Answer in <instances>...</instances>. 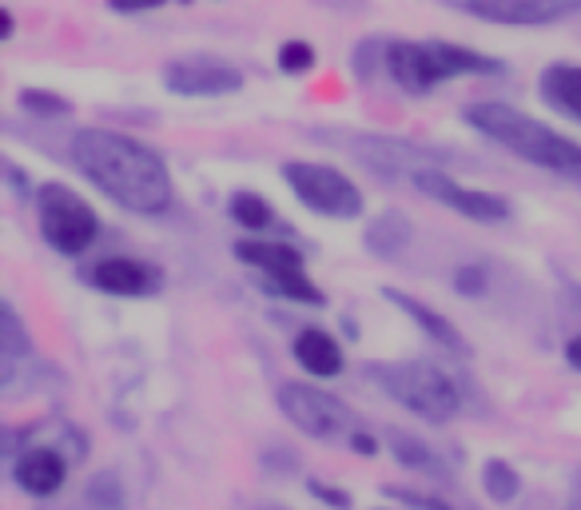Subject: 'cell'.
<instances>
[{"label":"cell","instance_id":"cell-19","mask_svg":"<svg viewBox=\"0 0 581 510\" xmlns=\"http://www.w3.org/2000/svg\"><path fill=\"white\" fill-rule=\"evenodd\" d=\"M28 356H33V339L24 332L16 308L4 300L0 303V383H4V387L16 379V371H21V363Z\"/></svg>","mask_w":581,"mask_h":510},{"label":"cell","instance_id":"cell-24","mask_svg":"<svg viewBox=\"0 0 581 510\" xmlns=\"http://www.w3.org/2000/svg\"><path fill=\"white\" fill-rule=\"evenodd\" d=\"M89 502L96 510H128V495H124V483L112 471L96 475L89 483Z\"/></svg>","mask_w":581,"mask_h":510},{"label":"cell","instance_id":"cell-27","mask_svg":"<svg viewBox=\"0 0 581 510\" xmlns=\"http://www.w3.org/2000/svg\"><path fill=\"white\" fill-rule=\"evenodd\" d=\"M386 499H398L403 507H410V510H454V507H446L442 499H434V495H422V490H403V487H386Z\"/></svg>","mask_w":581,"mask_h":510},{"label":"cell","instance_id":"cell-11","mask_svg":"<svg viewBox=\"0 0 581 510\" xmlns=\"http://www.w3.org/2000/svg\"><path fill=\"white\" fill-rule=\"evenodd\" d=\"M450 9L466 12L486 24H514V28H537L581 16V0H446Z\"/></svg>","mask_w":581,"mask_h":510},{"label":"cell","instance_id":"cell-7","mask_svg":"<svg viewBox=\"0 0 581 510\" xmlns=\"http://www.w3.org/2000/svg\"><path fill=\"white\" fill-rule=\"evenodd\" d=\"M283 184L315 216H327V220H359L362 216L359 184L351 176H342L339 167L315 164V160H287Z\"/></svg>","mask_w":581,"mask_h":510},{"label":"cell","instance_id":"cell-35","mask_svg":"<svg viewBox=\"0 0 581 510\" xmlns=\"http://www.w3.org/2000/svg\"><path fill=\"white\" fill-rule=\"evenodd\" d=\"M12 33H16V21H12V12L4 9V40H12Z\"/></svg>","mask_w":581,"mask_h":510},{"label":"cell","instance_id":"cell-2","mask_svg":"<svg viewBox=\"0 0 581 510\" xmlns=\"http://www.w3.org/2000/svg\"><path fill=\"white\" fill-rule=\"evenodd\" d=\"M462 120L470 124L478 136H486L490 144L514 152L518 160H526V164L542 167V172H554V176L581 184V144L578 140L561 136L558 128H549V124L534 120V116H526V112L514 108V104H502V101L466 104Z\"/></svg>","mask_w":581,"mask_h":510},{"label":"cell","instance_id":"cell-13","mask_svg":"<svg viewBox=\"0 0 581 510\" xmlns=\"http://www.w3.org/2000/svg\"><path fill=\"white\" fill-rule=\"evenodd\" d=\"M92 283L104 295H120V300H140V295H152L160 288V271L143 259L132 255H108V259H96L92 267Z\"/></svg>","mask_w":581,"mask_h":510},{"label":"cell","instance_id":"cell-29","mask_svg":"<svg viewBox=\"0 0 581 510\" xmlns=\"http://www.w3.org/2000/svg\"><path fill=\"white\" fill-rule=\"evenodd\" d=\"M454 288H458V295H483L486 291V271L478 264H466L454 271Z\"/></svg>","mask_w":581,"mask_h":510},{"label":"cell","instance_id":"cell-25","mask_svg":"<svg viewBox=\"0 0 581 510\" xmlns=\"http://www.w3.org/2000/svg\"><path fill=\"white\" fill-rule=\"evenodd\" d=\"M275 60H279V72H287V77H303V72H311V65H315V48H311L307 40H287Z\"/></svg>","mask_w":581,"mask_h":510},{"label":"cell","instance_id":"cell-30","mask_svg":"<svg viewBox=\"0 0 581 510\" xmlns=\"http://www.w3.org/2000/svg\"><path fill=\"white\" fill-rule=\"evenodd\" d=\"M167 0H108L112 12H120V16H128V12H152V9H164Z\"/></svg>","mask_w":581,"mask_h":510},{"label":"cell","instance_id":"cell-16","mask_svg":"<svg viewBox=\"0 0 581 510\" xmlns=\"http://www.w3.org/2000/svg\"><path fill=\"white\" fill-rule=\"evenodd\" d=\"M537 96H542V104L561 112L566 120L581 124V65L558 60V65L542 68V77H537Z\"/></svg>","mask_w":581,"mask_h":510},{"label":"cell","instance_id":"cell-9","mask_svg":"<svg viewBox=\"0 0 581 510\" xmlns=\"http://www.w3.org/2000/svg\"><path fill=\"white\" fill-rule=\"evenodd\" d=\"M164 89L187 101H211L243 89V72L216 53H184L164 65Z\"/></svg>","mask_w":581,"mask_h":510},{"label":"cell","instance_id":"cell-28","mask_svg":"<svg viewBox=\"0 0 581 510\" xmlns=\"http://www.w3.org/2000/svg\"><path fill=\"white\" fill-rule=\"evenodd\" d=\"M307 495L318 502H327L330 510H351V495L339 487H327V483H318V478H307Z\"/></svg>","mask_w":581,"mask_h":510},{"label":"cell","instance_id":"cell-23","mask_svg":"<svg viewBox=\"0 0 581 510\" xmlns=\"http://www.w3.org/2000/svg\"><path fill=\"white\" fill-rule=\"evenodd\" d=\"M21 108L28 112V116H45V120H60V116H68L72 112V104L60 96V92H48V89H21Z\"/></svg>","mask_w":581,"mask_h":510},{"label":"cell","instance_id":"cell-8","mask_svg":"<svg viewBox=\"0 0 581 510\" xmlns=\"http://www.w3.org/2000/svg\"><path fill=\"white\" fill-rule=\"evenodd\" d=\"M36 216L45 244L60 255H84L100 235V216L65 184H45L36 192Z\"/></svg>","mask_w":581,"mask_h":510},{"label":"cell","instance_id":"cell-18","mask_svg":"<svg viewBox=\"0 0 581 510\" xmlns=\"http://www.w3.org/2000/svg\"><path fill=\"white\" fill-rule=\"evenodd\" d=\"M410 240H415V223L406 220V211H398V208L379 211V216L367 223V232H362V244H367V252H371L374 259H398V255H406Z\"/></svg>","mask_w":581,"mask_h":510},{"label":"cell","instance_id":"cell-22","mask_svg":"<svg viewBox=\"0 0 581 510\" xmlns=\"http://www.w3.org/2000/svg\"><path fill=\"white\" fill-rule=\"evenodd\" d=\"M483 490L490 495V502L506 507V502L518 499V490H522V475H518V471L506 463V459H486V466H483Z\"/></svg>","mask_w":581,"mask_h":510},{"label":"cell","instance_id":"cell-10","mask_svg":"<svg viewBox=\"0 0 581 510\" xmlns=\"http://www.w3.org/2000/svg\"><path fill=\"white\" fill-rule=\"evenodd\" d=\"M427 200L442 204V208L458 211L466 220H478V223H502L510 220V204L498 196V192H483V188H466L458 179L450 176L446 167H418L415 176H410Z\"/></svg>","mask_w":581,"mask_h":510},{"label":"cell","instance_id":"cell-21","mask_svg":"<svg viewBox=\"0 0 581 510\" xmlns=\"http://www.w3.org/2000/svg\"><path fill=\"white\" fill-rule=\"evenodd\" d=\"M228 211H231V220L240 223V228H247V232H267V228L275 223L271 204H267L259 192H235Z\"/></svg>","mask_w":581,"mask_h":510},{"label":"cell","instance_id":"cell-26","mask_svg":"<svg viewBox=\"0 0 581 510\" xmlns=\"http://www.w3.org/2000/svg\"><path fill=\"white\" fill-rule=\"evenodd\" d=\"M386 48L391 45H383L379 36H367L359 48H355V56H351V65L359 68V77H371V72H383L386 68Z\"/></svg>","mask_w":581,"mask_h":510},{"label":"cell","instance_id":"cell-34","mask_svg":"<svg viewBox=\"0 0 581 510\" xmlns=\"http://www.w3.org/2000/svg\"><path fill=\"white\" fill-rule=\"evenodd\" d=\"M566 359H570L573 371H581V335H578V339H570V344H566Z\"/></svg>","mask_w":581,"mask_h":510},{"label":"cell","instance_id":"cell-32","mask_svg":"<svg viewBox=\"0 0 581 510\" xmlns=\"http://www.w3.org/2000/svg\"><path fill=\"white\" fill-rule=\"evenodd\" d=\"M327 9H335V12H362L367 9V0H323Z\"/></svg>","mask_w":581,"mask_h":510},{"label":"cell","instance_id":"cell-15","mask_svg":"<svg viewBox=\"0 0 581 510\" xmlns=\"http://www.w3.org/2000/svg\"><path fill=\"white\" fill-rule=\"evenodd\" d=\"M383 295L395 303V308L403 311V315L415 323V327H422V332H427L430 344L446 347L450 356H470V344H466V335H462L458 327H454V323L442 315V311H434L430 303L415 300V295H406V291H398V288H383Z\"/></svg>","mask_w":581,"mask_h":510},{"label":"cell","instance_id":"cell-14","mask_svg":"<svg viewBox=\"0 0 581 510\" xmlns=\"http://www.w3.org/2000/svg\"><path fill=\"white\" fill-rule=\"evenodd\" d=\"M12 478L24 495L33 499H48L56 490L65 487L68 478V459L56 451V447H28L21 455L12 459Z\"/></svg>","mask_w":581,"mask_h":510},{"label":"cell","instance_id":"cell-33","mask_svg":"<svg viewBox=\"0 0 581 510\" xmlns=\"http://www.w3.org/2000/svg\"><path fill=\"white\" fill-rule=\"evenodd\" d=\"M566 510H581V466L570 478V502H566Z\"/></svg>","mask_w":581,"mask_h":510},{"label":"cell","instance_id":"cell-31","mask_svg":"<svg viewBox=\"0 0 581 510\" xmlns=\"http://www.w3.org/2000/svg\"><path fill=\"white\" fill-rule=\"evenodd\" d=\"M347 447H351L355 455H379V447H383V443H379L374 434H367V431L359 427V431L351 434V443H347Z\"/></svg>","mask_w":581,"mask_h":510},{"label":"cell","instance_id":"cell-3","mask_svg":"<svg viewBox=\"0 0 581 510\" xmlns=\"http://www.w3.org/2000/svg\"><path fill=\"white\" fill-rule=\"evenodd\" d=\"M506 72L502 60H493L474 48L446 45V40H391L386 48V77L410 96L439 89L458 77H498Z\"/></svg>","mask_w":581,"mask_h":510},{"label":"cell","instance_id":"cell-17","mask_svg":"<svg viewBox=\"0 0 581 510\" xmlns=\"http://www.w3.org/2000/svg\"><path fill=\"white\" fill-rule=\"evenodd\" d=\"M295 363L315 379H335L342 371V347L335 335H327L323 327H303L291 344Z\"/></svg>","mask_w":581,"mask_h":510},{"label":"cell","instance_id":"cell-6","mask_svg":"<svg viewBox=\"0 0 581 510\" xmlns=\"http://www.w3.org/2000/svg\"><path fill=\"white\" fill-rule=\"evenodd\" d=\"M235 259L247 264L252 271H259L264 279V291L279 295V300L291 303H307V308H323L327 295L315 288V279L307 276V264H303V252L283 240H240L235 244Z\"/></svg>","mask_w":581,"mask_h":510},{"label":"cell","instance_id":"cell-4","mask_svg":"<svg viewBox=\"0 0 581 510\" xmlns=\"http://www.w3.org/2000/svg\"><path fill=\"white\" fill-rule=\"evenodd\" d=\"M367 379H374V387L383 391V395H391L398 407L427 422H450L462 410L458 383H454L442 367L427 363V359L367 363Z\"/></svg>","mask_w":581,"mask_h":510},{"label":"cell","instance_id":"cell-20","mask_svg":"<svg viewBox=\"0 0 581 510\" xmlns=\"http://www.w3.org/2000/svg\"><path fill=\"white\" fill-rule=\"evenodd\" d=\"M383 443H386V451L395 455V463H403L406 471H418V475H446V459H442L430 443H422V439H415L410 431H403V427H386Z\"/></svg>","mask_w":581,"mask_h":510},{"label":"cell","instance_id":"cell-12","mask_svg":"<svg viewBox=\"0 0 581 510\" xmlns=\"http://www.w3.org/2000/svg\"><path fill=\"white\" fill-rule=\"evenodd\" d=\"M347 148L371 167L374 176L386 179H395L398 172L415 176L418 167H442V160H446L439 148L410 144V140H395V136H355V140H347Z\"/></svg>","mask_w":581,"mask_h":510},{"label":"cell","instance_id":"cell-1","mask_svg":"<svg viewBox=\"0 0 581 510\" xmlns=\"http://www.w3.org/2000/svg\"><path fill=\"white\" fill-rule=\"evenodd\" d=\"M68 160L92 188L136 216H164L176 200V184L164 155L136 136L112 128H84L68 140Z\"/></svg>","mask_w":581,"mask_h":510},{"label":"cell","instance_id":"cell-5","mask_svg":"<svg viewBox=\"0 0 581 510\" xmlns=\"http://www.w3.org/2000/svg\"><path fill=\"white\" fill-rule=\"evenodd\" d=\"M275 403L287 415V422L303 431L307 439H318V443H351V434L359 431V419L355 410L330 395V391L315 387V383H279L275 391Z\"/></svg>","mask_w":581,"mask_h":510}]
</instances>
